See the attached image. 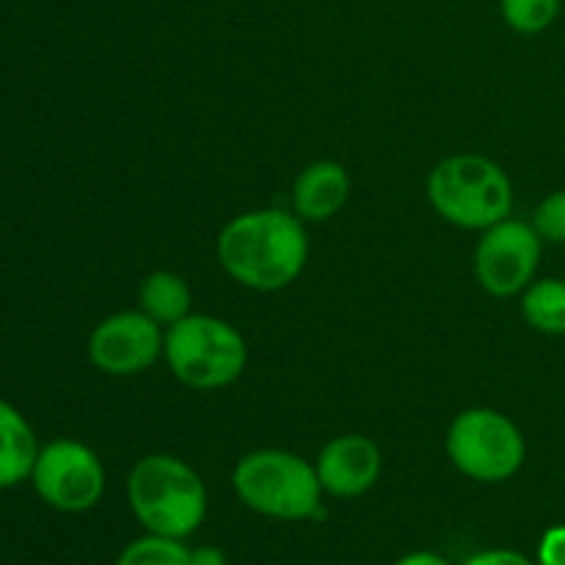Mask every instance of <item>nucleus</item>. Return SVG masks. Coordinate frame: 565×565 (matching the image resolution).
<instances>
[{
	"label": "nucleus",
	"instance_id": "nucleus-1",
	"mask_svg": "<svg viewBox=\"0 0 565 565\" xmlns=\"http://www.w3.org/2000/svg\"><path fill=\"white\" fill-rule=\"evenodd\" d=\"M215 254L230 279L254 292H279L303 274L307 226L296 213L265 207L235 215L221 230Z\"/></svg>",
	"mask_w": 565,
	"mask_h": 565
},
{
	"label": "nucleus",
	"instance_id": "nucleus-2",
	"mask_svg": "<svg viewBox=\"0 0 565 565\" xmlns=\"http://www.w3.org/2000/svg\"><path fill=\"white\" fill-rule=\"evenodd\" d=\"M127 502L152 535L185 541L207 516V489L191 463L169 452L138 458L127 475Z\"/></svg>",
	"mask_w": 565,
	"mask_h": 565
},
{
	"label": "nucleus",
	"instance_id": "nucleus-3",
	"mask_svg": "<svg viewBox=\"0 0 565 565\" xmlns=\"http://www.w3.org/2000/svg\"><path fill=\"white\" fill-rule=\"evenodd\" d=\"M428 202L447 224L483 232L511 215L513 185L500 163L483 154H450L428 174Z\"/></svg>",
	"mask_w": 565,
	"mask_h": 565
},
{
	"label": "nucleus",
	"instance_id": "nucleus-4",
	"mask_svg": "<svg viewBox=\"0 0 565 565\" xmlns=\"http://www.w3.org/2000/svg\"><path fill=\"white\" fill-rule=\"evenodd\" d=\"M232 489L248 511L276 522H309L323 505L315 463L274 447L246 452L232 469Z\"/></svg>",
	"mask_w": 565,
	"mask_h": 565
},
{
	"label": "nucleus",
	"instance_id": "nucleus-5",
	"mask_svg": "<svg viewBox=\"0 0 565 565\" xmlns=\"http://www.w3.org/2000/svg\"><path fill=\"white\" fill-rule=\"evenodd\" d=\"M163 359L171 375L188 390L215 392L241 379L248 364V348L232 323L191 312L166 329Z\"/></svg>",
	"mask_w": 565,
	"mask_h": 565
},
{
	"label": "nucleus",
	"instance_id": "nucleus-6",
	"mask_svg": "<svg viewBox=\"0 0 565 565\" xmlns=\"http://www.w3.org/2000/svg\"><path fill=\"white\" fill-rule=\"evenodd\" d=\"M447 458L478 483H505L527 458L522 430L497 408H467L447 428Z\"/></svg>",
	"mask_w": 565,
	"mask_h": 565
},
{
	"label": "nucleus",
	"instance_id": "nucleus-7",
	"mask_svg": "<svg viewBox=\"0 0 565 565\" xmlns=\"http://www.w3.org/2000/svg\"><path fill=\"white\" fill-rule=\"evenodd\" d=\"M31 483L44 505L61 513H86L103 500L105 467L83 441L55 439L39 450Z\"/></svg>",
	"mask_w": 565,
	"mask_h": 565
},
{
	"label": "nucleus",
	"instance_id": "nucleus-8",
	"mask_svg": "<svg viewBox=\"0 0 565 565\" xmlns=\"http://www.w3.org/2000/svg\"><path fill=\"white\" fill-rule=\"evenodd\" d=\"M544 241L533 224L508 215L500 224L480 232L475 246V279L489 296L511 298L535 281Z\"/></svg>",
	"mask_w": 565,
	"mask_h": 565
},
{
	"label": "nucleus",
	"instance_id": "nucleus-9",
	"mask_svg": "<svg viewBox=\"0 0 565 565\" xmlns=\"http://www.w3.org/2000/svg\"><path fill=\"white\" fill-rule=\"evenodd\" d=\"M163 326L154 323L141 309L108 315L88 334V362L105 375L130 379L163 359Z\"/></svg>",
	"mask_w": 565,
	"mask_h": 565
},
{
	"label": "nucleus",
	"instance_id": "nucleus-10",
	"mask_svg": "<svg viewBox=\"0 0 565 565\" xmlns=\"http://www.w3.org/2000/svg\"><path fill=\"white\" fill-rule=\"evenodd\" d=\"M381 463L384 458L373 439L362 434H342L318 452L315 472L323 486V494L337 500H356L379 483Z\"/></svg>",
	"mask_w": 565,
	"mask_h": 565
},
{
	"label": "nucleus",
	"instance_id": "nucleus-11",
	"mask_svg": "<svg viewBox=\"0 0 565 565\" xmlns=\"http://www.w3.org/2000/svg\"><path fill=\"white\" fill-rule=\"evenodd\" d=\"M351 199V174L337 160H315L292 185V213L303 224H320L340 213Z\"/></svg>",
	"mask_w": 565,
	"mask_h": 565
},
{
	"label": "nucleus",
	"instance_id": "nucleus-12",
	"mask_svg": "<svg viewBox=\"0 0 565 565\" xmlns=\"http://www.w3.org/2000/svg\"><path fill=\"white\" fill-rule=\"evenodd\" d=\"M39 450L42 447L31 423L20 408L0 397V491L31 480Z\"/></svg>",
	"mask_w": 565,
	"mask_h": 565
},
{
	"label": "nucleus",
	"instance_id": "nucleus-13",
	"mask_svg": "<svg viewBox=\"0 0 565 565\" xmlns=\"http://www.w3.org/2000/svg\"><path fill=\"white\" fill-rule=\"evenodd\" d=\"M191 287L180 274H171V270H154L138 287V309L163 329L185 320L191 315Z\"/></svg>",
	"mask_w": 565,
	"mask_h": 565
},
{
	"label": "nucleus",
	"instance_id": "nucleus-14",
	"mask_svg": "<svg viewBox=\"0 0 565 565\" xmlns=\"http://www.w3.org/2000/svg\"><path fill=\"white\" fill-rule=\"evenodd\" d=\"M522 315L527 326L550 337L565 334V279H546L533 281L522 292Z\"/></svg>",
	"mask_w": 565,
	"mask_h": 565
},
{
	"label": "nucleus",
	"instance_id": "nucleus-15",
	"mask_svg": "<svg viewBox=\"0 0 565 565\" xmlns=\"http://www.w3.org/2000/svg\"><path fill=\"white\" fill-rule=\"evenodd\" d=\"M116 565H191V550L180 539L147 533L121 550Z\"/></svg>",
	"mask_w": 565,
	"mask_h": 565
},
{
	"label": "nucleus",
	"instance_id": "nucleus-16",
	"mask_svg": "<svg viewBox=\"0 0 565 565\" xmlns=\"http://www.w3.org/2000/svg\"><path fill=\"white\" fill-rule=\"evenodd\" d=\"M563 9V0H500L502 20L508 28L524 36L544 33L557 20Z\"/></svg>",
	"mask_w": 565,
	"mask_h": 565
},
{
	"label": "nucleus",
	"instance_id": "nucleus-17",
	"mask_svg": "<svg viewBox=\"0 0 565 565\" xmlns=\"http://www.w3.org/2000/svg\"><path fill=\"white\" fill-rule=\"evenodd\" d=\"M530 224H533V230L539 232L541 241L563 246L565 243V188L563 191L550 193V196L535 207L533 221H530Z\"/></svg>",
	"mask_w": 565,
	"mask_h": 565
},
{
	"label": "nucleus",
	"instance_id": "nucleus-18",
	"mask_svg": "<svg viewBox=\"0 0 565 565\" xmlns=\"http://www.w3.org/2000/svg\"><path fill=\"white\" fill-rule=\"evenodd\" d=\"M539 565H565V524L544 533L539 544Z\"/></svg>",
	"mask_w": 565,
	"mask_h": 565
},
{
	"label": "nucleus",
	"instance_id": "nucleus-19",
	"mask_svg": "<svg viewBox=\"0 0 565 565\" xmlns=\"http://www.w3.org/2000/svg\"><path fill=\"white\" fill-rule=\"evenodd\" d=\"M463 565H539V563H533L527 555H522V552L486 550V552H478V555L469 557Z\"/></svg>",
	"mask_w": 565,
	"mask_h": 565
},
{
	"label": "nucleus",
	"instance_id": "nucleus-20",
	"mask_svg": "<svg viewBox=\"0 0 565 565\" xmlns=\"http://www.w3.org/2000/svg\"><path fill=\"white\" fill-rule=\"evenodd\" d=\"M191 565H226V555L218 546H196L191 550Z\"/></svg>",
	"mask_w": 565,
	"mask_h": 565
},
{
	"label": "nucleus",
	"instance_id": "nucleus-21",
	"mask_svg": "<svg viewBox=\"0 0 565 565\" xmlns=\"http://www.w3.org/2000/svg\"><path fill=\"white\" fill-rule=\"evenodd\" d=\"M395 565H452L447 557L436 555V552H412V555H403Z\"/></svg>",
	"mask_w": 565,
	"mask_h": 565
}]
</instances>
